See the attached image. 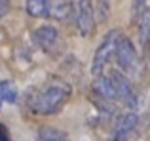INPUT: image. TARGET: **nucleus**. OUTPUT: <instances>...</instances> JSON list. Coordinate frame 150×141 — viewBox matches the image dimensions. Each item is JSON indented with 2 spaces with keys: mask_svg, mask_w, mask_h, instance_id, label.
Masks as SVG:
<instances>
[{
  "mask_svg": "<svg viewBox=\"0 0 150 141\" xmlns=\"http://www.w3.org/2000/svg\"><path fill=\"white\" fill-rule=\"evenodd\" d=\"M143 2H144V0H137V10H141V6H143Z\"/></svg>",
  "mask_w": 150,
  "mask_h": 141,
  "instance_id": "f3484780",
  "label": "nucleus"
},
{
  "mask_svg": "<svg viewBox=\"0 0 150 141\" xmlns=\"http://www.w3.org/2000/svg\"><path fill=\"white\" fill-rule=\"evenodd\" d=\"M148 141H150V137H148Z\"/></svg>",
  "mask_w": 150,
  "mask_h": 141,
  "instance_id": "a211bd4d",
  "label": "nucleus"
},
{
  "mask_svg": "<svg viewBox=\"0 0 150 141\" xmlns=\"http://www.w3.org/2000/svg\"><path fill=\"white\" fill-rule=\"evenodd\" d=\"M120 31L112 29L105 34V38L101 40L99 48L95 50V56H93V63H91V73L95 76H99L103 73V69L106 67V63L110 61V57L116 53V46H118V40H120Z\"/></svg>",
  "mask_w": 150,
  "mask_h": 141,
  "instance_id": "f03ea898",
  "label": "nucleus"
},
{
  "mask_svg": "<svg viewBox=\"0 0 150 141\" xmlns=\"http://www.w3.org/2000/svg\"><path fill=\"white\" fill-rule=\"evenodd\" d=\"M137 25H139V40H141V44L146 48L150 44V8L143 10Z\"/></svg>",
  "mask_w": 150,
  "mask_h": 141,
  "instance_id": "9d476101",
  "label": "nucleus"
},
{
  "mask_svg": "<svg viewBox=\"0 0 150 141\" xmlns=\"http://www.w3.org/2000/svg\"><path fill=\"white\" fill-rule=\"evenodd\" d=\"M0 95L4 97V101H8V103H15V99H17V90H15V86L11 84V82H0Z\"/></svg>",
  "mask_w": 150,
  "mask_h": 141,
  "instance_id": "ddd939ff",
  "label": "nucleus"
},
{
  "mask_svg": "<svg viewBox=\"0 0 150 141\" xmlns=\"http://www.w3.org/2000/svg\"><path fill=\"white\" fill-rule=\"evenodd\" d=\"M97 19L99 21H106L108 19V15H110V4H108V0H97Z\"/></svg>",
  "mask_w": 150,
  "mask_h": 141,
  "instance_id": "4468645a",
  "label": "nucleus"
},
{
  "mask_svg": "<svg viewBox=\"0 0 150 141\" xmlns=\"http://www.w3.org/2000/svg\"><path fill=\"white\" fill-rule=\"evenodd\" d=\"M8 8H10V2H8V0H0V17H4Z\"/></svg>",
  "mask_w": 150,
  "mask_h": 141,
  "instance_id": "dca6fc26",
  "label": "nucleus"
},
{
  "mask_svg": "<svg viewBox=\"0 0 150 141\" xmlns=\"http://www.w3.org/2000/svg\"><path fill=\"white\" fill-rule=\"evenodd\" d=\"M93 92H95L103 101H110V103H116L118 101L116 90H114V84H112V80H110V76L99 74V76L95 78V82H93Z\"/></svg>",
  "mask_w": 150,
  "mask_h": 141,
  "instance_id": "6e6552de",
  "label": "nucleus"
},
{
  "mask_svg": "<svg viewBox=\"0 0 150 141\" xmlns=\"http://www.w3.org/2000/svg\"><path fill=\"white\" fill-rule=\"evenodd\" d=\"M25 8L30 17H48V0H27Z\"/></svg>",
  "mask_w": 150,
  "mask_h": 141,
  "instance_id": "9b49d317",
  "label": "nucleus"
},
{
  "mask_svg": "<svg viewBox=\"0 0 150 141\" xmlns=\"http://www.w3.org/2000/svg\"><path fill=\"white\" fill-rule=\"evenodd\" d=\"M38 141H69V135L57 128H42L38 132Z\"/></svg>",
  "mask_w": 150,
  "mask_h": 141,
  "instance_id": "f8f14e48",
  "label": "nucleus"
},
{
  "mask_svg": "<svg viewBox=\"0 0 150 141\" xmlns=\"http://www.w3.org/2000/svg\"><path fill=\"white\" fill-rule=\"evenodd\" d=\"M70 97V86L65 82H51L48 84L33 101V107L40 115H55Z\"/></svg>",
  "mask_w": 150,
  "mask_h": 141,
  "instance_id": "f257e3e1",
  "label": "nucleus"
},
{
  "mask_svg": "<svg viewBox=\"0 0 150 141\" xmlns=\"http://www.w3.org/2000/svg\"><path fill=\"white\" fill-rule=\"evenodd\" d=\"M76 25L82 36H88L95 31V10H93L91 0H78Z\"/></svg>",
  "mask_w": 150,
  "mask_h": 141,
  "instance_id": "39448f33",
  "label": "nucleus"
},
{
  "mask_svg": "<svg viewBox=\"0 0 150 141\" xmlns=\"http://www.w3.org/2000/svg\"><path fill=\"white\" fill-rule=\"evenodd\" d=\"M110 80L114 84V90H116V97L120 103H124L127 109H135L139 105V97H137V92L133 88V84L129 82L127 76H124L118 70H112L110 73Z\"/></svg>",
  "mask_w": 150,
  "mask_h": 141,
  "instance_id": "20e7f679",
  "label": "nucleus"
},
{
  "mask_svg": "<svg viewBox=\"0 0 150 141\" xmlns=\"http://www.w3.org/2000/svg\"><path fill=\"white\" fill-rule=\"evenodd\" d=\"M34 42H36L42 50H46V52H55L59 42H61V38H59V33H57L55 27L42 25L34 31Z\"/></svg>",
  "mask_w": 150,
  "mask_h": 141,
  "instance_id": "423d86ee",
  "label": "nucleus"
},
{
  "mask_svg": "<svg viewBox=\"0 0 150 141\" xmlns=\"http://www.w3.org/2000/svg\"><path fill=\"white\" fill-rule=\"evenodd\" d=\"M0 141H11L10 134H8V128L4 124H0Z\"/></svg>",
  "mask_w": 150,
  "mask_h": 141,
  "instance_id": "2eb2a0df",
  "label": "nucleus"
},
{
  "mask_svg": "<svg viewBox=\"0 0 150 141\" xmlns=\"http://www.w3.org/2000/svg\"><path fill=\"white\" fill-rule=\"evenodd\" d=\"M137 124H139V116H137L135 111H129L118 120L116 124V130H114L112 141H127L131 137V134L135 132Z\"/></svg>",
  "mask_w": 150,
  "mask_h": 141,
  "instance_id": "0eeeda50",
  "label": "nucleus"
},
{
  "mask_svg": "<svg viewBox=\"0 0 150 141\" xmlns=\"http://www.w3.org/2000/svg\"><path fill=\"white\" fill-rule=\"evenodd\" d=\"M116 61H118V67H120L124 73H137L139 70V53H137L133 42L129 40L127 36H120L116 46Z\"/></svg>",
  "mask_w": 150,
  "mask_h": 141,
  "instance_id": "7ed1b4c3",
  "label": "nucleus"
},
{
  "mask_svg": "<svg viewBox=\"0 0 150 141\" xmlns=\"http://www.w3.org/2000/svg\"><path fill=\"white\" fill-rule=\"evenodd\" d=\"M72 14L70 0H48V17L51 19H67Z\"/></svg>",
  "mask_w": 150,
  "mask_h": 141,
  "instance_id": "1a4fd4ad",
  "label": "nucleus"
}]
</instances>
